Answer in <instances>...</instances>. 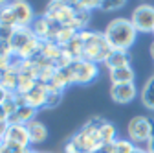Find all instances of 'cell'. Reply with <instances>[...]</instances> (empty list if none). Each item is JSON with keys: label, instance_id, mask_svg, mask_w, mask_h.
<instances>
[{"label": "cell", "instance_id": "cell-35", "mask_svg": "<svg viewBox=\"0 0 154 153\" xmlns=\"http://www.w3.org/2000/svg\"><path fill=\"white\" fill-rule=\"evenodd\" d=\"M132 153H147V149H145V146H136V149Z\"/></svg>", "mask_w": 154, "mask_h": 153}, {"label": "cell", "instance_id": "cell-24", "mask_svg": "<svg viewBox=\"0 0 154 153\" xmlns=\"http://www.w3.org/2000/svg\"><path fill=\"white\" fill-rule=\"evenodd\" d=\"M61 102H63V92H59V90H48L44 109H55V107L61 105Z\"/></svg>", "mask_w": 154, "mask_h": 153}, {"label": "cell", "instance_id": "cell-10", "mask_svg": "<svg viewBox=\"0 0 154 153\" xmlns=\"http://www.w3.org/2000/svg\"><path fill=\"white\" fill-rule=\"evenodd\" d=\"M11 11L15 15V21H17V28H29L35 21V11L33 8L24 2V0H17V2H11Z\"/></svg>", "mask_w": 154, "mask_h": 153}, {"label": "cell", "instance_id": "cell-1", "mask_svg": "<svg viewBox=\"0 0 154 153\" xmlns=\"http://www.w3.org/2000/svg\"><path fill=\"white\" fill-rule=\"evenodd\" d=\"M105 39L110 44L112 50H119V52H128L134 43L138 39V31L132 26L130 18L125 17H116L106 24L105 28Z\"/></svg>", "mask_w": 154, "mask_h": 153}, {"label": "cell", "instance_id": "cell-8", "mask_svg": "<svg viewBox=\"0 0 154 153\" xmlns=\"http://www.w3.org/2000/svg\"><path fill=\"white\" fill-rule=\"evenodd\" d=\"M130 22L138 33H154V6L140 4L138 8H134Z\"/></svg>", "mask_w": 154, "mask_h": 153}, {"label": "cell", "instance_id": "cell-34", "mask_svg": "<svg viewBox=\"0 0 154 153\" xmlns=\"http://www.w3.org/2000/svg\"><path fill=\"white\" fill-rule=\"evenodd\" d=\"M9 65H11V59H8V57H4V55H0V70L8 68Z\"/></svg>", "mask_w": 154, "mask_h": 153}, {"label": "cell", "instance_id": "cell-25", "mask_svg": "<svg viewBox=\"0 0 154 153\" xmlns=\"http://www.w3.org/2000/svg\"><path fill=\"white\" fill-rule=\"evenodd\" d=\"M125 6H127L125 0H105V2H101L99 9H103V11H116V9H121Z\"/></svg>", "mask_w": 154, "mask_h": 153}, {"label": "cell", "instance_id": "cell-5", "mask_svg": "<svg viewBox=\"0 0 154 153\" xmlns=\"http://www.w3.org/2000/svg\"><path fill=\"white\" fill-rule=\"evenodd\" d=\"M127 137L136 146H145L152 137V120L145 114L132 116L127 124Z\"/></svg>", "mask_w": 154, "mask_h": 153}, {"label": "cell", "instance_id": "cell-4", "mask_svg": "<svg viewBox=\"0 0 154 153\" xmlns=\"http://www.w3.org/2000/svg\"><path fill=\"white\" fill-rule=\"evenodd\" d=\"M101 120H103V118H99V116L90 118V120L70 138L79 153H94L97 148L103 146V140H101V135H99V124H101Z\"/></svg>", "mask_w": 154, "mask_h": 153}, {"label": "cell", "instance_id": "cell-6", "mask_svg": "<svg viewBox=\"0 0 154 153\" xmlns=\"http://www.w3.org/2000/svg\"><path fill=\"white\" fill-rule=\"evenodd\" d=\"M68 68L72 74V81L75 85H88L99 76V67L92 61H88V59H85V57L72 61L68 65Z\"/></svg>", "mask_w": 154, "mask_h": 153}, {"label": "cell", "instance_id": "cell-20", "mask_svg": "<svg viewBox=\"0 0 154 153\" xmlns=\"http://www.w3.org/2000/svg\"><path fill=\"white\" fill-rule=\"evenodd\" d=\"M99 135H101V140H103V144H114L116 140H118L119 137H118V129H116V125L112 124V122H108V120H101V124H99Z\"/></svg>", "mask_w": 154, "mask_h": 153}, {"label": "cell", "instance_id": "cell-27", "mask_svg": "<svg viewBox=\"0 0 154 153\" xmlns=\"http://www.w3.org/2000/svg\"><path fill=\"white\" fill-rule=\"evenodd\" d=\"M0 55L8 57V59H13L15 57V52H13V46L9 41H0Z\"/></svg>", "mask_w": 154, "mask_h": 153}, {"label": "cell", "instance_id": "cell-19", "mask_svg": "<svg viewBox=\"0 0 154 153\" xmlns=\"http://www.w3.org/2000/svg\"><path fill=\"white\" fill-rule=\"evenodd\" d=\"M140 98H141V103L143 107L154 111V74L145 81V85L141 87V92H140Z\"/></svg>", "mask_w": 154, "mask_h": 153}, {"label": "cell", "instance_id": "cell-37", "mask_svg": "<svg viewBox=\"0 0 154 153\" xmlns=\"http://www.w3.org/2000/svg\"><path fill=\"white\" fill-rule=\"evenodd\" d=\"M0 120H8V116H6V112H4V107L0 105Z\"/></svg>", "mask_w": 154, "mask_h": 153}, {"label": "cell", "instance_id": "cell-41", "mask_svg": "<svg viewBox=\"0 0 154 153\" xmlns=\"http://www.w3.org/2000/svg\"><path fill=\"white\" fill-rule=\"evenodd\" d=\"M152 35H154V33H152Z\"/></svg>", "mask_w": 154, "mask_h": 153}, {"label": "cell", "instance_id": "cell-22", "mask_svg": "<svg viewBox=\"0 0 154 153\" xmlns=\"http://www.w3.org/2000/svg\"><path fill=\"white\" fill-rule=\"evenodd\" d=\"M0 24L17 28V21H15V15L11 11V6L6 2H0Z\"/></svg>", "mask_w": 154, "mask_h": 153}, {"label": "cell", "instance_id": "cell-3", "mask_svg": "<svg viewBox=\"0 0 154 153\" xmlns=\"http://www.w3.org/2000/svg\"><path fill=\"white\" fill-rule=\"evenodd\" d=\"M9 43L13 46L15 57H18L22 61L35 59L41 54V46H42V43L33 35L31 28H17Z\"/></svg>", "mask_w": 154, "mask_h": 153}, {"label": "cell", "instance_id": "cell-29", "mask_svg": "<svg viewBox=\"0 0 154 153\" xmlns=\"http://www.w3.org/2000/svg\"><path fill=\"white\" fill-rule=\"evenodd\" d=\"M15 30H17V28L6 26V24H0V41H11V37H13Z\"/></svg>", "mask_w": 154, "mask_h": 153}, {"label": "cell", "instance_id": "cell-18", "mask_svg": "<svg viewBox=\"0 0 154 153\" xmlns=\"http://www.w3.org/2000/svg\"><path fill=\"white\" fill-rule=\"evenodd\" d=\"M28 133H29L31 144H42L48 138V127L38 120H33L28 124Z\"/></svg>", "mask_w": 154, "mask_h": 153}, {"label": "cell", "instance_id": "cell-14", "mask_svg": "<svg viewBox=\"0 0 154 153\" xmlns=\"http://www.w3.org/2000/svg\"><path fill=\"white\" fill-rule=\"evenodd\" d=\"M37 109L35 107H31V105H20L18 107L11 116L8 118V124H20V125H28L29 122H33V120H37Z\"/></svg>", "mask_w": 154, "mask_h": 153}, {"label": "cell", "instance_id": "cell-2", "mask_svg": "<svg viewBox=\"0 0 154 153\" xmlns=\"http://www.w3.org/2000/svg\"><path fill=\"white\" fill-rule=\"evenodd\" d=\"M79 39L83 43V57L85 59H88L95 65L106 63V59L112 54V48L105 39V33L85 30V31H79Z\"/></svg>", "mask_w": 154, "mask_h": 153}, {"label": "cell", "instance_id": "cell-28", "mask_svg": "<svg viewBox=\"0 0 154 153\" xmlns=\"http://www.w3.org/2000/svg\"><path fill=\"white\" fill-rule=\"evenodd\" d=\"M75 6H79L86 11H92V9H99L101 8V2H97V0H81V2H73Z\"/></svg>", "mask_w": 154, "mask_h": 153}, {"label": "cell", "instance_id": "cell-31", "mask_svg": "<svg viewBox=\"0 0 154 153\" xmlns=\"http://www.w3.org/2000/svg\"><path fill=\"white\" fill-rule=\"evenodd\" d=\"M94 153H114V146L112 144H103L101 148H97Z\"/></svg>", "mask_w": 154, "mask_h": 153}, {"label": "cell", "instance_id": "cell-9", "mask_svg": "<svg viewBox=\"0 0 154 153\" xmlns=\"http://www.w3.org/2000/svg\"><path fill=\"white\" fill-rule=\"evenodd\" d=\"M29 28H31L33 35H35L41 43H48V41H53L55 31H57V28H59V26L53 24L48 17L41 15V17H37V18H35L33 24H31Z\"/></svg>", "mask_w": 154, "mask_h": 153}, {"label": "cell", "instance_id": "cell-11", "mask_svg": "<svg viewBox=\"0 0 154 153\" xmlns=\"http://www.w3.org/2000/svg\"><path fill=\"white\" fill-rule=\"evenodd\" d=\"M4 142L15 144V146H22V148H29L31 146V138H29V133H28V125L9 124L6 135H4Z\"/></svg>", "mask_w": 154, "mask_h": 153}, {"label": "cell", "instance_id": "cell-17", "mask_svg": "<svg viewBox=\"0 0 154 153\" xmlns=\"http://www.w3.org/2000/svg\"><path fill=\"white\" fill-rule=\"evenodd\" d=\"M105 67H106L108 70L130 67V54H128V52H119V50H112V54H110V57L106 59Z\"/></svg>", "mask_w": 154, "mask_h": 153}, {"label": "cell", "instance_id": "cell-12", "mask_svg": "<svg viewBox=\"0 0 154 153\" xmlns=\"http://www.w3.org/2000/svg\"><path fill=\"white\" fill-rule=\"evenodd\" d=\"M138 96V89L134 83H118V85H110V98L112 102L125 105L130 103L134 98Z\"/></svg>", "mask_w": 154, "mask_h": 153}, {"label": "cell", "instance_id": "cell-16", "mask_svg": "<svg viewBox=\"0 0 154 153\" xmlns=\"http://www.w3.org/2000/svg\"><path fill=\"white\" fill-rule=\"evenodd\" d=\"M108 76H110V83L112 85H118V83H134V78H136L132 67H123V68L108 70Z\"/></svg>", "mask_w": 154, "mask_h": 153}, {"label": "cell", "instance_id": "cell-32", "mask_svg": "<svg viewBox=\"0 0 154 153\" xmlns=\"http://www.w3.org/2000/svg\"><path fill=\"white\" fill-rule=\"evenodd\" d=\"M8 120H0V138L4 140V135H6V131H8Z\"/></svg>", "mask_w": 154, "mask_h": 153}, {"label": "cell", "instance_id": "cell-21", "mask_svg": "<svg viewBox=\"0 0 154 153\" xmlns=\"http://www.w3.org/2000/svg\"><path fill=\"white\" fill-rule=\"evenodd\" d=\"M73 4V2H72ZM73 8H75V17H73V28L77 30V31H85L86 30V26L90 24V11H86V9H83V8H79V6H75L73 4Z\"/></svg>", "mask_w": 154, "mask_h": 153}, {"label": "cell", "instance_id": "cell-23", "mask_svg": "<svg viewBox=\"0 0 154 153\" xmlns=\"http://www.w3.org/2000/svg\"><path fill=\"white\" fill-rule=\"evenodd\" d=\"M112 146H114V153H132L136 149V144L130 138H118Z\"/></svg>", "mask_w": 154, "mask_h": 153}, {"label": "cell", "instance_id": "cell-7", "mask_svg": "<svg viewBox=\"0 0 154 153\" xmlns=\"http://www.w3.org/2000/svg\"><path fill=\"white\" fill-rule=\"evenodd\" d=\"M44 17H48L57 26H72L73 28L75 8L72 2H50L44 9Z\"/></svg>", "mask_w": 154, "mask_h": 153}, {"label": "cell", "instance_id": "cell-38", "mask_svg": "<svg viewBox=\"0 0 154 153\" xmlns=\"http://www.w3.org/2000/svg\"><path fill=\"white\" fill-rule=\"evenodd\" d=\"M2 146H4V140H2V138H0V149H2Z\"/></svg>", "mask_w": 154, "mask_h": 153}, {"label": "cell", "instance_id": "cell-39", "mask_svg": "<svg viewBox=\"0 0 154 153\" xmlns=\"http://www.w3.org/2000/svg\"><path fill=\"white\" fill-rule=\"evenodd\" d=\"M44 153H51V151H44Z\"/></svg>", "mask_w": 154, "mask_h": 153}, {"label": "cell", "instance_id": "cell-26", "mask_svg": "<svg viewBox=\"0 0 154 153\" xmlns=\"http://www.w3.org/2000/svg\"><path fill=\"white\" fill-rule=\"evenodd\" d=\"M0 153H31V148H22V146H15V144L4 142Z\"/></svg>", "mask_w": 154, "mask_h": 153}, {"label": "cell", "instance_id": "cell-13", "mask_svg": "<svg viewBox=\"0 0 154 153\" xmlns=\"http://www.w3.org/2000/svg\"><path fill=\"white\" fill-rule=\"evenodd\" d=\"M22 96L26 98V103H28V105H31V107H35V109L38 111V109H44L46 96H48V89H46V85H44V83L37 81V83H35V87H33L29 92L22 94Z\"/></svg>", "mask_w": 154, "mask_h": 153}, {"label": "cell", "instance_id": "cell-30", "mask_svg": "<svg viewBox=\"0 0 154 153\" xmlns=\"http://www.w3.org/2000/svg\"><path fill=\"white\" fill-rule=\"evenodd\" d=\"M11 96V92L8 90V89H4L2 85H0V105H4L6 102H8V98Z\"/></svg>", "mask_w": 154, "mask_h": 153}, {"label": "cell", "instance_id": "cell-33", "mask_svg": "<svg viewBox=\"0 0 154 153\" xmlns=\"http://www.w3.org/2000/svg\"><path fill=\"white\" fill-rule=\"evenodd\" d=\"M145 149H147V153H154V133H152V137L149 138V142L145 144Z\"/></svg>", "mask_w": 154, "mask_h": 153}, {"label": "cell", "instance_id": "cell-40", "mask_svg": "<svg viewBox=\"0 0 154 153\" xmlns=\"http://www.w3.org/2000/svg\"><path fill=\"white\" fill-rule=\"evenodd\" d=\"M31 153H37V151H31Z\"/></svg>", "mask_w": 154, "mask_h": 153}, {"label": "cell", "instance_id": "cell-15", "mask_svg": "<svg viewBox=\"0 0 154 153\" xmlns=\"http://www.w3.org/2000/svg\"><path fill=\"white\" fill-rule=\"evenodd\" d=\"M18 68L9 65L8 68H2L0 70V85L4 89H8L9 92H17V87H18Z\"/></svg>", "mask_w": 154, "mask_h": 153}, {"label": "cell", "instance_id": "cell-36", "mask_svg": "<svg viewBox=\"0 0 154 153\" xmlns=\"http://www.w3.org/2000/svg\"><path fill=\"white\" fill-rule=\"evenodd\" d=\"M149 54H150V59L154 61V41L150 43V46H149Z\"/></svg>", "mask_w": 154, "mask_h": 153}]
</instances>
